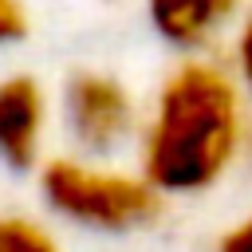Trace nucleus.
I'll list each match as a JSON object with an SVG mask.
<instances>
[{
  "mask_svg": "<svg viewBox=\"0 0 252 252\" xmlns=\"http://www.w3.org/2000/svg\"><path fill=\"white\" fill-rule=\"evenodd\" d=\"M240 138L244 106L236 79L209 59H189L158 91L142 130V177L158 193H201L232 165Z\"/></svg>",
  "mask_w": 252,
  "mask_h": 252,
  "instance_id": "obj_1",
  "label": "nucleus"
},
{
  "mask_svg": "<svg viewBox=\"0 0 252 252\" xmlns=\"http://www.w3.org/2000/svg\"><path fill=\"white\" fill-rule=\"evenodd\" d=\"M39 189L59 217L102 232L142 228L161 213V193L146 177L94 169L75 158H51L39 173Z\"/></svg>",
  "mask_w": 252,
  "mask_h": 252,
  "instance_id": "obj_2",
  "label": "nucleus"
},
{
  "mask_svg": "<svg viewBox=\"0 0 252 252\" xmlns=\"http://www.w3.org/2000/svg\"><path fill=\"white\" fill-rule=\"evenodd\" d=\"M63 114H67L75 142L91 154H110L134 130L130 91L102 71H79V75L67 79Z\"/></svg>",
  "mask_w": 252,
  "mask_h": 252,
  "instance_id": "obj_3",
  "label": "nucleus"
},
{
  "mask_svg": "<svg viewBox=\"0 0 252 252\" xmlns=\"http://www.w3.org/2000/svg\"><path fill=\"white\" fill-rule=\"evenodd\" d=\"M47 126V98L32 75L0 79V161L12 169H32L39 158Z\"/></svg>",
  "mask_w": 252,
  "mask_h": 252,
  "instance_id": "obj_4",
  "label": "nucleus"
},
{
  "mask_svg": "<svg viewBox=\"0 0 252 252\" xmlns=\"http://www.w3.org/2000/svg\"><path fill=\"white\" fill-rule=\"evenodd\" d=\"M146 16L165 43L197 51L236 16V0H146Z\"/></svg>",
  "mask_w": 252,
  "mask_h": 252,
  "instance_id": "obj_5",
  "label": "nucleus"
},
{
  "mask_svg": "<svg viewBox=\"0 0 252 252\" xmlns=\"http://www.w3.org/2000/svg\"><path fill=\"white\" fill-rule=\"evenodd\" d=\"M0 252H59V248L35 220L0 217Z\"/></svg>",
  "mask_w": 252,
  "mask_h": 252,
  "instance_id": "obj_6",
  "label": "nucleus"
},
{
  "mask_svg": "<svg viewBox=\"0 0 252 252\" xmlns=\"http://www.w3.org/2000/svg\"><path fill=\"white\" fill-rule=\"evenodd\" d=\"M28 35V12L20 0H0V43L24 39Z\"/></svg>",
  "mask_w": 252,
  "mask_h": 252,
  "instance_id": "obj_7",
  "label": "nucleus"
},
{
  "mask_svg": "<svg viewBox=\"0 0 252 252\" xmlns=\"http://www.w3.org/2000/svg\"><path fill=\"white\" fill-rule=\"evenodd\" d=\"M236 75H240L244 91L252 94V8H248L244 24H240V32H236Z\"/></svg>",
  "mask_w": 252,
  "mask_h": 252,
  "instance_id": "obj_8",
  "label": "nucleus"
},
{
  "mask_svg": "<svg viewBox=\"0 0 252 252\" xmlns=\"http://www.w3.org/2000/svg\"><path fill=\"white\" fill-rule=\"evenodd\" d=\"M217 252H252V217H244L240 224H232V228L220 236Z\"/></svg>",
  "mask_w": 252,
  "mask_h": 252,
  "instance_id": "obj_9",
  "label": "nucleus"
},
{
  "mask_svg": "<svg viewBox=\"0 0 252 252\" xmlns=\"http://www.w3.org/2000/svg\"><path fill=\"white\" fill-rule=\"evenodd\" d=\"M248 150H252V126H248Z\"/></svg>",
  "mask_w": 252,
  "mask_h": 252,
  "instance_id": "obj_10",
  "label": "nucleus"
}]
</instances>
